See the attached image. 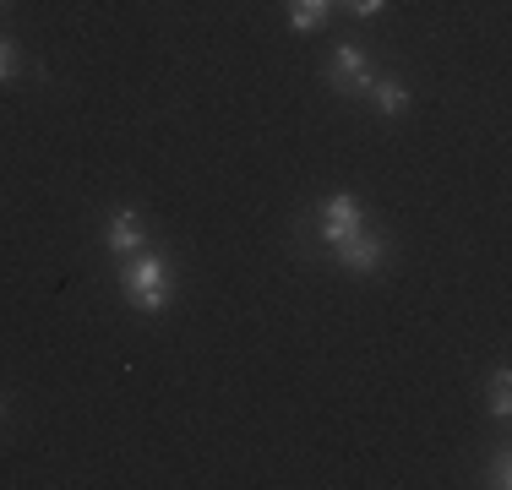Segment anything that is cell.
<instances>
[{
	"mask_svg": "<svg viewBox=\"0 0 512 490\" xmlns=\"http://www.w3.org/2000/svg\"><path fill=\"white\" fill-rule=\"evenodd\" d=\"M338 6H349V17H382L387 0H338Z\"/></svg>",
	"mask_w": 512,
	"mask_h": 490,
	"instance_id": "10",
	"label": "cell"
},
{
	"mask_svg": "<svg viewBox=\"0 0 512 490\" xmlns=\"http://www.w3.org/2000/svg\"><path fill=\"white\" fill-rule=\"evenodd\" d=\"M104 245L126 262V256H137L142 245H148V229H142V218L131 213V207H120V213L109 218V229H104Z\"/></svg>",
	"mask_w": 512,
	"mask_h": 490,
	"instance_id": "5",
	"label": "cell"
},
{
	"mask_svg": "<svg viewBox=\"0 0 512 490\" xmlns=\"http://www.w3.org/2000/svg\"><path fill=\"white\" fill-rule=\"evenodd\" d=\"M22 71V60H17V44L11 39H0V82H11Z\"/></svg>",
	"mask_w": 512,
	"mask_h": 490,
	"instance_id": "9",
	"label": "cell"
},
{
	"mask_svg": "<svg viewBox=\"0 0 512 490\" xmlns=\"http://www.w3.org/2000/svg\"><path fill=\"white\" fill-rule=\"evenodd\" d=\"M485 485H496V490H507V485H512V463H507V452L491 463V480H485Z\"/></svg>",
	"mask_w": 512,
	"mask_h": 490,
	"instance_id": "11",
	"label": "cell"
},
{
	"mask_svg": "<svg viewBox=\"0 0 512 490\" xmlns=\"http://www.w3.org/2000/svg\"><path fill=\"white\" fill-rule=\"evenodd\" d=\"M0 425H6V398H0Z\"/></svg>",
	"mask_w": 512,
	"mask_h": 490,
	"instance_id": "12",
	"label": "cell"
},
{
	"mask_svg": "<svg viewBox=\"0 0 512 490\" xmlns=\"http://www.w3.org/2000/svg\"><path fill=\"white\" fill-rule=\"evenodd\" d=\"M333 251H338V262H344L349 273H376V267L387 262V240L382 235H365V229H360V235H349L344 245H333Z\"/></svg>",
	"mask_w": 512,
	"mask_h": 490,
	"instance_id": "4",
	"label": "cell"
},
{
	"mask_svg": "<svg viewBox=\"0 0 512 490\" xmlns=\"http://www.w3.org/2000/svg\"><path fill=\"white\" fill-rule=\"evenodd\" d=\"M349 235H360V196L338 191L322 202V240L327 245H344Z\"/></svg>",
	"mask_w": 512,
	"mask_h": 490,
	"instance_id": "3",
	"label": "cell"
},
{
	"mask_svg": "<svg viewBox=\"0 0 512 490\" xmlns=\"http://www.w3.org/2000/svg\"><path fill=\"white\" fill-rule=\"evenodd\" d=\"M120 289H126V300L137 305V311H164L169 300V267L158 251H137L126 256V267H120Z\"/></svg>",
	"mask_w": 512,
	"mask_h": 490,
	"instance_id": "1",
	"label": "cell"
},
{
	"mask_svg": "<svg viewBox=\"0 0 512 490\" xmlns=\"http://www.w3.org/2000/svg\"><path fill=\"white\" fill-rule=\"evenodd\" d=\"M365 98H371V104L382 109V115H404V109H409V88H404L398 77H376Z\"/></svg>",
	"mask_w": 512,
	"mask_h": 490,
	"instance_id": "7",
	"label": "cell"
},
{
	"mask_svg": "<svg viewBox=\"0 0 512 490\" xmlns=\"http://www.w3.org/2000/svg\"><path fill=\"white\" fill-rule=\"evenodd\" d=\"M327 82H333L344 98H365L371 82H376V71H371V60H365L355 44H338L333 60H327Z\"/></svg>",
	"mask_w": 512,
	"mask_h": 490,
	"instance_id": "2",
	"label": "cell"
},
{
	"mask_svg": "<svg viewBox=\"0 0 512 490\" xmlns=\"http://www.w3.org/2000/svg\"><path fill=\"white\" fill-rule=\"evenodd\" d=\"M327 11H333V0H289V28L295 33H322Z\"/></svg>",
	"mask_w": 512,
	"mask_h": 490,
	"instance_id": "6",
	"label": "cell"
},
{
	"mask_svg": "<svg viewBox=\"0 0 512 490\" xmlns=\"http://www.w3.org/2000/svg\"><path fill=\"white\" fill-rule=\"evenodd\" d=\"M485 403H491L496 420H507V414H512V371H507V365H496V371H491V382H485Z\"/></svg>",
	"mask_w": 512,
	"mask_h": 490,
	"instance_id": "8",
	"label": "cell"
}]
</instances>
